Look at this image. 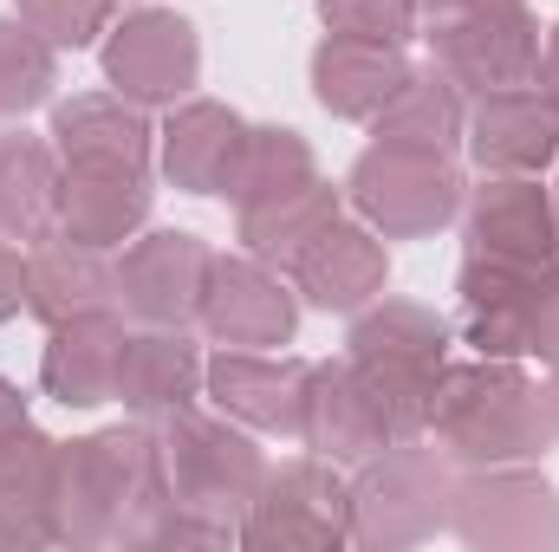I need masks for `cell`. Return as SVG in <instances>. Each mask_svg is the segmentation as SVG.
<instances>
[{"instance_id":"obj_30","label":"cell","mask_w":559,"mask_h":552,"mask_svg":"<svg viewBox=\"0 0 559 552\" xmlns=\"http://www.w3.org/2000/svg\"><path fill=\"white\" fill-rule=\"evenodd\" d=\"M52 92V46L26 20H0V118L46 105Z\"/></svg>"},{"instance_id":"obj_33","label":"cell","mask_w":559,"mask_h":552,"mask_svg":"<svg viewBox=\"0 0 559 552\" xmlns=\"http://www.w3.org/2000/svg\"><path fill=\"white\" fill-rule=\"evenodd\" d=\"M527 351L559 364V267L540 274V292H534V312H527Z\"/></svg>"},{"instance_id":"obj_24","label":"cell","mask_w":559,"mask_h":552,"mask_svg":"<svg viewBox=\"0 0 559 552\" xmlns=\"http://www.w3.org/2000/svg\"><path fill=\"white\" fill-rule=\"evenodd\" d=\"M52 143L66 163H92V169H138L150 176V124H143L138 98L124 92H92L52 111Z\"/></svg>"},{"instance_id":"obj_20","label":"cell","mask_w":559,"mask_h":552,"mask_svg":"<svg viewBox=\"0 0 559 552\" xmlns=\"http://www.w3.org/2000/svg\"><path fill=\"white\" fill-rule=\"evenodd\" d=\"M241 149H248V124L228 105H209V98L176 105L169 124H163V169L189 195H228V182L241 169Z\"/></svg>"},{"instance_id":"obj_16","label":"cell","mask_w":559,"mask_h":552,"mask_svg":"<svg viewBox=\"0 0 559 552\" xmlns=\"http://www.w3.org/2000/svg\"><path fill=\"white\" fill-rule=\"evenodd\" d=\"M468 149H475V163L495 169V176H527V169L554 163L559 105L547 92H521V85L481 92V105L468 111Z\"/></svg>"},{"instance_id":"obj_7","label":"cell","mask_w":559,"mask_h":552,"mask_svg":"<svg viewBox=\"0 0 559 552\" xmlns=\"http://www.w3.org/2000/svg\"><path fill=\"white\" fill-rule=\"evenodd\" d=\"M352 540V488L332 461H286L261 481L241 520V547L254 552H338Z\"/></svg>"},{"instance_id":"obj_5","label":"cell","mask_w":559,"mask_h":552,"mask_svg":"<svg viewBox=\"0 0 559 552\" xmlns=\"http://www.w3.org/2000/svg\"><path fill=\"white\" fill-rule=\"evenodd\" d=\"M449 494H455V475L442 468L436 448L391 442L352 481V540L378 552L417 547L436 527H449Z\"/></svg>"},{"instance_id":"obj_19","label":"cell","mask_w":559,"mask_h":552,"mask_svg":"<svg viewBox=\"0 0 559 552\" xmlns=\"http://www.w3.org/2000/svg\"><path fill=\"white\" fill-rule=\"evenodd\" d=\"M299 442H312L325 461H371L378 448H391V422L365 397L352 358L338 364H312V391H306V429Z\"/></svg>"},{"instance_id":"obj_12","label":"cell","mask_w":559,"mask_h":552,"mask_svg":"<svg viewBox=\"0 0 559 552\" xmlns=\"http://www.w3.org/2000/svg\"><path fill=\"white\" fill-rule=\"evenodd\" d=\"M468 254L521 261V267H554L559 254V215L540 182L527 176H488L468 195Z\"/></svg>"},{"instance_id":"obj_2","label":"cell","mask_w":559,"mask_h":552,"mask_svg":"<svg viewBox=\"0 0 559 552\" xmlns=\"http://www.w3.org/2000/svg\"><path fill=\"white\" fill-rule=\"evenodd\" d=\"M163 468H169V514L150 533V547H222L235 533V514L267 481V461L241 429L195 410L169 416Z\"/></svg>"},{"instance_id":"obj_3","label":"cell","mask_w":559,"mask_h":552,"mask_svg":"<svg viewBox=\"0 0 559 552\" xmlns=\"http://www.w3.org/2000/svg\"><path fill=\"white\" fill-rule=\"evenodd\" d=\"M442 455L468 461V468H501V461H534L554 442V422L540 391L508 364V358H481V364H455L442 371L436 416H429Z\"/></svg>"},{"instance_id":"obj_32","label":"cell","mask_w":559,"mask_h":552,"mask_svg":"<svg viewBox=\"0 0 559 552\" xmlns=\"http://www.w3.org/2000/svg\"><path fill=\"white\" fill-rule=\"evenodd\" d=\"M319 20L332 33H352V39H411L417 26V0H319Z\"/></svg>"},{"instance_id":"obj_10","label":"cell","mask_w":559,"mask_h":552,"mask_svg":"<svg viewBox=\"0 0 559 552\" xmlns=\"http://www.w3.org/2000/svg\"><path fill=\"white\" fill-rule=\"evenodd\" d=\"M215 345H235V351H267L286 345L293 325H299V305L293 292L280 286L261 261H235V254H215L209 261V286H202V312Z\"/></svg>"},{"instance_id":"obj_35","label":"cell","mask_w":559,"mask_h":552,"mask_svg":"<svg viewBox=\"0 0 559 552\" xmlns=\"http://www.w3.org/2000/svg\"><path fill=\"white\" fill-rule=\"evenodd\" d=\"M33 422H26V397L13 391V384H0V448L13 442V435H26Z\"/></svg>"},{"instance_id":"obj_6","label":"cell","mask_w":559,"mask_h":552,"mask_svg":"<svg viewBox=\"0 0 559 552\" xmlns=\"http://www.w3.org/2000/svg\"><path fill=\"white\" fill-rule=\"evenodd\" d=\"M345 195H352V208H358L378 235L411 241V235H436V228L462 208V176H455L449 149L371 143V149L352 163Z\"/></svg>"},{"instance_id":"obj_28","label":"cell","mask_w":559,"mask_h":552,"mask_svg":"<svg viewBox=\"0 0 559 552\" xmlns=\"http://www.w3.org/2000/svg\"><path fill=\"white\" fill-rule=\"evenodd\" d=\"M325 221H338V189L319 176H306L280 195H261V202H241V241L261 261H293Z\"/></svg>"},{"instance_id":"obj_14","label":"cell","mask_w":559,"mask_h":552,"mask_svg":"<svg viewBox=\"0 0 559 552\" xmlns=\"http://www.w3.org/2000/svg\"><path fill=\"white\" fill-rule=\"evenodd\" d=\"M547 267H521V261H495V254H468L462 261V332L481 358H521L527 351V312L540 292Z\"/></svg>"},{"instance_id":"obj_34","label":"cell","mask_w":559,"mask_h":552,"mask_svg":"<svg viewBox=\"0 0 559 552\" xmlns=\"http://www.w3.org/2000/svg\"><path fill=\"white\" fill-rule=\"evenodd\" d=\"M20 305H26V261L0 241V325H7Z\"/></svg>"},{"instance_id":"obj_18","label":"cell","mask_w":559,"mask_h":552,"mask_svg":"<svg viewBox=\"0 0 559 552\" xmlns=\"http://www.w3.org/2000/svg\"><path fill=\"white\" fill-rule=\"evenodd\" d=\"M118 358H124L118 312H85V319L52 325L46 358H39V384L66 410H98V404L118 397Z\"/></svg>"},{"instance_id":"obj_17","label":"cell","mask_w":559,"mask_h":552,"mask_svg":"<svg viewBox=\"0 0 559 552\" xmlns=\"http://www.w3.org/2000/svg\"><path fill=\"white\" fill-rule=\"evenodd\" d=\"M59 442L39 429L0 448V552L59 547Z\"/></svg>"},{"instance_id":"obj_36","label":"cell","mask_w":559,"mask_h":552,"mask_svg":"<svg viewBox=\"0 0 559 552\" xmlns=\"http://www.w3.org/2000/svg\"><path fill=\"white\" fill-rule=\"evenodd\" d=\"M534 79H540V92L559 105V26L547 33V52H540V65H534Z\"/></svg>"},{"instance_id":"obj_11","label":"cell","mask_w":559,"mask_h":552,"mask_svg":"<svg viewBox=\"0 0 559 552\" xmlns=\"http://www.w3.org/2000/svg\"><path fill=\"white\" fill-rule=\"evenodd\" d=\"M209 248L195 235H143L131 254L118 261V305L138 312L143 325H189L202 312V286H209Z\"/></svg>"},{"instance_id":"obj_31","label":"cell","mask_w":559,"mask_h":552,"mask_svg":"<svg viewBox=\"0 0 559 552\" xmlns=\"http://www.w3.org/2000/svg\"><path fill=\"white\" fill-rule=\"evenodd\" d=\"M118 0H20V20L46 39V46H92L111 26Z\"/></svg>"},{"instance_id":"obj_25","label":"cell","mask_w":559,"mask_h":552,"mask_svg":"<svg viewBox=\"0 0 559 552\" xmlns=\"http://www.w3.org/2000/svg\"><path fill=\"white\" fill-rule=\"evenodd\" d=\"M202 384V358L176 325H150L143 338H124L118 358V404L138 416H176L195 404Z\"/></svg>"},{"instance_id":"obj_15","label":"cell","mask_w":559,"mask_h":552,"mask_svg":"<svg viewBox=\"0 0 559 552\" xmlns=\"http://www.w3.org/2000/svg\"><path fill=\"white\" fill-rule=\"evenodd\" d=\"M286 267H293V286H299L312 305H325V312H358V305H371V299L384 292V274H391L378 235L358 228V221H345V215L325 221Z\"/></svg>"},{"instance_id":"obj_8","label":"cell","mask_w":559,"mask_h":552,"mask_svg":"<svg viewBox=\"0 0 559 552\" xmlns=\"http://www.w3.org/2000/svg\"><path fill=\"white\" fill-rule=\"evenodd\" d=\"M449 527L468 547H488V552L559 547V494H554V481H540V475H527L514 461L475 468L449 494Z\"/></svg>"},{"instance_id":"obj_21","label":"cell","mask_w":559,"mask_h":552,"mask_svg":"<svg viewBox=\"0 0 559 552\" xmlns=\"http://www.w3.org/2000/svg\"><path fill=\"white\" fill-rule=\"evenodd\" d=\"M143 221H150V176L66 163V176H59V235L85 241V248H118Z\"/></svg>"},{"instance_id":"obj_29","label":"cell","mask_w":559,"mask_h":552,"mask_svg":"<svg viewBox=\"0 0 559 552\" xmlns=\"http://www.w3.org/2000/svg\"><path fill=\"white\" fill-rule=\"evenodd\" d=\"M306 176H312V149L299 143V131H254V124H248V149H241V169H235L228 195H235V208H241V202L280 195V189H293V182H306Z\"/></svg>"},{"instance_id":"obj_22","label":"cell","mask_w":559,"mask_h":552,"mask_svg":"<svg viewBox=\"0 0 559 552\" xmlns=\"http://www.w3.org/2000/svg\"><path fill=\"white\" fill-rule=\"evenodd\" d=\"M26 312H39L46 325L85 319V312H118V267H105V248L52 235L26 254Z\"/></svg>"},{"instance_id":"obj_9","label":"cell","mask_w":559,"mask_h":552,"mask_svg":"<svg viewBox=\"0 0 559 552\" xmlns=\"http://www.w3.org/2000/svg\"><path fill=\"white\" fill-rule=\"evenodd\" d=\"M195 72H202V46H195V26L182 13L138 7L105 39V79L138 105H176L195 85Z\"/></svg>"},{"instance_id":"obj_26","label":"cell","mask_w":559,"mask_h":552,"mask_svg":"<svg viewBox=\"0 0 559 552\" xmlns=\"http://www.w3.org/2000/svg\"><path fill=\"white\" fill-rule=\"evenodd\" d=\"M468 131V111H462V92L455 79L429 59L411 65L404 85L384 98V111L371 118V137L378 143H411V149H455V137Z\"/></svg>"},{"instance_id":"obj_1","label":"cell","mask_w":559,"mask_h":552,"mask_svg":"<svg viewBox=\"0 0 559 552\" xmlns=\"http://www.w3.org/2000/svg\"><path fill=\"white\" fill-rule=\"evenodd\" d=\"M169 514V468L156 429H98L59 448V533L72 547H150Z\"/></svg>"},{"instance_id":"obj_37","label":"cell","mask_w":559,"mask_h":552,"mask_svg":"<svg viewBox=\"0 0 559 552\" xmlns=\"http://www.w3.org/2000/svg\"><path fill=\"white\" fill-rule=\"evenodd\" d=\"M540 404H547V422H554V442H559V371H554V384L540 391Z\"/></svg>"},{"instance_id":"obj_27","label":"cell","mask_w":559,"mask_h":552,"mask_svg":"<svg viewBox=\"0 0 559 552\" xmlns=\"http://www.w3.org/2000/svg\"><path fill=\"white\" fill-rule=\"evenodd\" d=\"M0 235L33 248L59 235V163L39 137H0Z\"/></svg>"},{"instance_id":"obj_4","label":"cell","mask_w":559,"mask_h":552,"mask_svg":"<svg viewBox=\"0 0 559 552\" xmlns=\"http://www.w3.org/2000/svg\"><path fill=\"white\" fill-rule=\"evenodd\" d=\"M429 52L455 85L501 92L527 85L540 65V26L527 0H423Z\"/></svg>"},{"instance_id":"obj_13","label":"cell","mask_w":559,"mask_h":552,"mask_svg":"<svg viewBox=\"0 0 559 552\" xmlns=\"http://www.w3.org/2000/svg\"><path fill=\"white\" fill-rule=\"evenodd\" d=\"M202 377H209V397L222 404V416H241V422L274 429V435H299L306 429L312 364H299V358H261V351L222 345V358H209Z\"/></svg>"},{"instance_id":"obj_23","label":"cell","mask_w":559,"mask_h":552,"mask_svg":"<svg viewBox=\"0 0 559 552\" xmlns=\"http://www.w3.org/2000/svg\"><path fill=\"white\" fill-rule=\"evenodd\" d=\"M404 52L391 39H352V33H332L319 52H312V98L332 111V118H378L384 98L404 85Z\"/></svg>"}]
</instances>
